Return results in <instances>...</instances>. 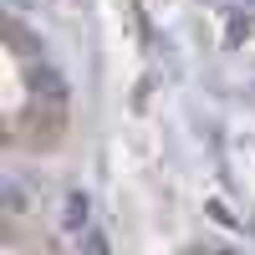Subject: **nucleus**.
Here are the masks:
<instances>
[{
	"instance_id": "obj_1",
	"label": "nucleus",
	"mask_w": 255,
	"mask_h": 255,
	"mask_svg": "<svg viewBox=\"0 0 255 255\" xmlns=\"http://www.w3.org/2000/svg\"><path fill=\"white\" fill-rule=\"evenodd\" d=\"M31 87H36L41 97H46V102H51V108H61V102H67V82H61V77H56L51 67H41V72L31 77Z\"/></svg>"
},
{
	"instance_id": "obj_2",
	"label": "nucleus",
	"mask_w": 255,
	"mask_h": 255,
	"mask_svg": "<svg viewBox=\"0 0 255 255\" xmlns=\"http://www.w3.org/2000/svg\"><path fill=\"white\" fill-rule=\"evenodd\" d=\"M87 220H92V199L77 189V194H67V209H61V230H82Z\"/></svg>"
},
{
	"instance_id": "obj_3",
	"label": "nucleus",
	"mask_w": 255,
	"mask_h": 255,
	"mask_svg": "<svg viewBox=\"0 0 255 255\" xmlns=\"http://www.w3.org/2000/svg\"><path fill=\"white\" fill-rule=\"evenodd\" d=\"M225 36H230V46H240V41L250 36V15H235V20H230V31H225Z\"/></svg>"
},
{
	"instance_id": "obj_4",
	"label": "nucleus",
	"mask_w": 255,
	"mask_h": 255,
	"mask_svg": "<svg viewBox=\"0 0 255 255\" xmlns=\"http://www.w3.org/2000/svg\"><path fill=\"white\" fill-rule=\"evenodd\" d=\"M209 215H215V220H220V225H235V215H230V209H225V204H220V199H209Z\"/></svg>"
},
{
	"instance_id": "obj_5",
	"label": "nucleus",
	"mask_w": 255,
	"mask_h": 255,
	"mask_svg": "<svg viewBox=\"0 0 255 255\" xmlns=\"http://www.w3.org/2000/svg\"><path fill=\"white\" fill-rule=\"evenodd\" d=\"M82 245H87L92 255H108V235H87V240H82Z\"/></svg>"
}]
</instances>
